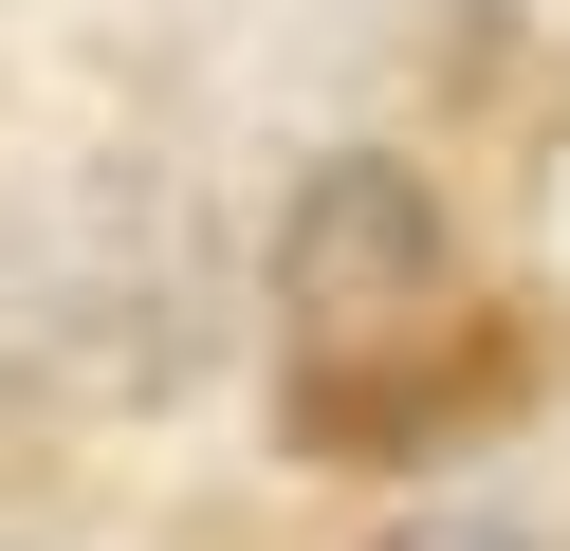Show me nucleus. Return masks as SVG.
<instances>
[{
	"label": "nucleus",
	"mask_w": 570,
	"mask_h": 551,
	"mask_svg": "<svg viewBox=\"0 0 570 551\" xmlns=\"http://www.w3.org/2000/svg\"><path fill=\"white\" fill-rule=\"evenodd\" d=\"M276 331H295V367H332V386H368V367H405V350L460 331V239H442V203H423V166L332 147V166L295 184V220H276Z\"/></svg>",
	"instance_id": "nucleus-1"
},
{
	"label": "nucleus",
	"mask_w": 570,
	"mask_h": 551,
	"mask_svg": "<svg viewBox=\"0 0 570 551\" xmlns=\"http://www.w3.org/2000/svg\"><path fill=\"white\" fill-rule=\"evenodd\" d=\"M533 276H552V294H570V129H552V147H533Z\"/></svg>",
	"instance_id": "nucleus-3"
},
{
	"label": "nucleus",
	"mask_w": 570,
	"mask_h": 551,
	"mask_svg": "<svg viewBox=\"0 0 570 551\" xmlns=\"http://www.w3.org/2000/svg\"><path fill=\"white\" fill-rule=\"evenodd\" d=\"M386 551H533V514H386Z\"/></svg>",
	"instance_id": "nucleus-2"
}]
</instances>
